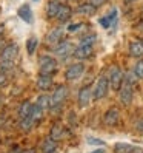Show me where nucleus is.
Masks as SVG:
<instances>
[{
  "instance_id": "39448f33",
  "label": "nucleus",
  "mask_w": 143,
  "mask_h": 153,
  "mask_svg": "<svg viewBox=\"0 0 143 153\" xmlns=\"http://www.w3.org/2000/svg\"><path fill=\"white\" fill-rule=\"evenodd\" d=\"M57 68V62L51 56H42L39 60V71L40 74H51Z\"/></svg>"
},
{
  "instance_id": "20e7f679",
  "label": "nucleus",
  "mask_w": 143,
  "mask_h": 153,
  "mask_svg": "<svg viewBox=\"0 0 143 153\" xmlns=\"http://www.w3.org/2000/svg\"><path fill=\"white\" fill-rule=\"evenodd\" d=\"M108 90H109V80L108 77H99L97 79V82L92 88V97L95 99V101H99V99H103L106 94H108Z\"/></svg>"
},
{
  "instance_id": "a19ab883",
  "label": "nucleus",
  "mask_w": 143,
  "mask_h": 153,
  "mask_svg": "<svg viewBox=\"0 0 143 153\" xmlns=\"http://www.w3.org/2000/svg\"><path fill=\"white\" fill-rule=\"evenodd\" d=\"M73 2H78V0H73Z\"/></svg>"
},
{
  "instance_id": "e433bc0d",
  "label": "nucleus",
  "mask_w": 143,
  "mask_h": 153,
  "mask_svg": "<svg viewBox=\"0 0 143 153\" xmlns=\"http://www.w3.org/2000/svg\"><path fill=\"white\" fill-rule=\"evenodd\" d=\"M91 153H105V149H97V150H94Z\"/></svg>"
},
{
  "instance_id": "f8f14e48",
  "label": "nucleus",
  "mask_w": 143,
  "mask_h": 153,
  "mask_svg": "<svg viewBox=\"0 0 143 153\" xmlns=\"http://www.w3.org/2000/svg\"><path fill=\"white\" fill-rule=\"evenodd\" d=\"M119 119H120V113H119V110L115 108V107L109 108L108 111L105 113V116H103V122L106 125H115L119 122Z\"/></svg>"
},
{
  "instance_id": "412c9836",
  "label": "nucleus",
  "mask_w": 143,
  "mask_h": 153,
  "mask_svg": "<svg viewBox=\"0 0 143 153\" xmlns=\"http://www.w3.org/2000/svg\"><path fill=\"white\" fill-rule=\"evenodd\" d=\"M95 10H97V8L88 2V3H82V5H80L77 8V13L82 14V16H94L95 14Z\"/></svg>"
},
{
  "instance_id": "72a5a7b5",
  "label": "nucleus",
  "mask_w": 143,
  "mask_h": 153,
  "mask_svg": "<svg viewBox=\"0 0 143 153\" xmlns=\"http://www.w3.org/2000/svg\"><path fill=\"white\" fill-rule=\"evenodd\" d=\"M22 153H35L34 149H26V150H22Z\"/></svg>"
},
{
  "instance_id": "a211bd4d",
  "label": "nucleus",
  "mask_w": 143,
  "mask_h": 153,
  "mask_svg": "<svg viewBox=\"0 0 143 153\" xmlns=\"http://www.w3.org/2000/svg\"><path fill=\"white\" fill-rule=\"evenodd\" d=\"M60 2L59 0H52V2H49L48 3V6H46V16L49 17V19H56L57 17V13H59V10H60Z\"/></svg>"
},
{
  "instance_id": "4468645a",
  "label": "nucleus",
  "mask_w": 143,
  "mask_h": 153,
  "mask_svg": "<svg viewBox=\"0 0 143 153\" xmlns=\"http://www.w3.org/2000/svg\"><path fill=\"white\" fill-rule=\"evenodd\" d=\"M57 149V141H54L51 136L45 138L40 144V152L42 153H54Z\"/></svg>"
},
{
  "instance_id": "5701e85b",
  "label": "nucleus",
  "mask_w": 143,
  "mask_h": 153,
  "mask_svg": "<svg viewBox=\"0 0 143 153\" xmlns=\"http://www.w3.org/2000/svg\"><path fill=\"white\" fill-rule=\"evenodd\" d=\"M114 152L115 153H132L134 147L131 146V144H126V142H119V144H115Z\"/></svg>"
},
{
  "instance_id": "a878e982",
  "label": "nucleus",
  "mask_w": 143,
  "mask_h": 153,
  "mask_svg": "<svg viewBox=\"0 0 143 153\" xmlns=\"http://www.w3.org/2000/svg\"><path fill=\"white\" fill-rule=\"evenodd\" d=\"M43 108L39 105V104H35V105H32V111H31V118L37 122V121H40L42 119V116H43Z\"/></svg>"
},
{
  "instance_id": "473e14b6",
  "label": "nucleus",
  "mask_w": 143,
  "mask_h": 153,
  "mask_svg": "<svg viewBox=\"0 0 143 153\" xmlns=\"http://www.w3.org/2000/svg\"><path fill=\"white\" fill-rule=\"evenodd\" d=\"M78 28H80L78 23H77V25H71V26H69V31H76V30H78Z\"/></svg>"
},
{
  "instance_id": "2eb2a0df",
  "label": "nucleus",
  "mask_w": 143,
  "mask_h": 153,
  "mask_svg": "<svg viewBox=\"0 0 143 153\" xmlns=\"http://www.w3.org/2000/svg\"><path fill=\"white\" fill-rule=\"evenodd\" d=\"M129 54L132 57H142L143 56V40L136 39L129 43Z\"/></svg>"
},
{
  "instance_id": "ddd939ff",
  "label": "nucleus",
  "mask_w": 143,
  "mask_h": 153,
  "mask_svg": "<svg viewBox=\"0 0 143 153\" xmlns=\"http://www.w3.org/2000/svg\"><path fill=\"white\" fill-rule=\"evenodd\" d=\"M71 16H73V10H71V6H68V5H65V3H62L56 19H57L60 23H65V22H68V20L71 19Z\"/></svg>"
},
{
  "instance_id": "6ab92c4d",
  "label": "nucleus",
  "mask_w": 143,
  "mask_h": 153,
  "mask_svg": "<svg viewBox=\"0 0 143 153\" xmlns=\"http://www.w3.org/2000/svg\"><path fill=\"white\" fill-rule=\"evenodd\" d=\"M31 111H32V104H31L29 101L22 102L20 107H19V118H20V119L29 118V116H31Z\"/></svg>"
},
{
  "instance_id": "7ed1b4c3",
  "label": "nucleus",
  "mask_w": 143,
  "mask_h": 153,
  "mask_svg": "<svg viewBox=\"0 0 143 153\" xmlns=\"http://www.w3.org/2000/svg\"><path fill=\"white\" fill-rule=\"evenodd\" d=\"M132 97H134V84L123 79V84L119 88V101L123 105H129L132 102Z\"/></svg>"
},
{
  "instance_id": "dca6fc26",
  "label": "nucleus",
  "mask_w": 143,
  "mask_h": 153,
  "mask_svg": "<svg viewBox=\"0 0 143 153\" xmlns=\"http://www.w3.org/2000/svg\"><path fill=\"white\" fill-rule=\"evenodd\" d=\"M52 77L49 74H40L37 77V88L42 90V91H48V90L52 87Z\"/></svg>"
},
{
  "instance_id": "58836bf2",
  "label": "nucleus",
  "mask_w": 143,
  "mask_h": 153,
  "mask_svg": "<svg viewBox=\"0 0 143 153\" xmlns=\"http://www.w3.org/2000/svg\"><path fill=\"white\" fill-rule=\"evenodd\" d=\"M3 30H5V26H3V25H0V37H2V33H3Z\"/></svg>"
},
{
  "instance_id": "c9c22d12",
  "label": "nucleus",
  "mask_w": 143,
  "mask_h": 153,
  "mask_svg": "<svg viewBox=\"0 0 143 153\" xmlns=\"http://www.w3.org/2000/svg\"><path fill=\"white\" fill-rule=\"evenodd\" d=\"M137 128L143 130V121H139V122H137Z\"/></svg>"
},
{
  "instance_id": "79ce46f5",
  "label": "nucleus",
  "mask_w": 143,
  "mask_h": 153,
  "mask_svg": "<svg viewBox=\"0 0 143 153\" xmlns=\"http://www.w3.org/2000/svg\"><path fill=\"white\" fill-rule=\"evenodd\" d=\"M34 2H37V0H34Z\"/></svg>"
},
{
  "instance_id": "0eeeda50",
  "label": "nucleus",
  "mask_w": 143,
  "mask_h": 153,
  "mask_svg": "<svg viewBox=\"0 0 143 153\" xmlns=\"http://www.w3.org/2000/svg\"><path fill=\"white\" fill-rule=\"evenodd\" d=\"M74 45L71 43L69 40H62L59 45H56V48H54V53L59 56V57H62V59H66L68 56H71L74 53Z\"/></svg>"
},
{
  "instance_id": "4be33fe9",
  "label": "nucleus",
  "mask_w": 143,
  "mask_h": 153,
  "mask_svg": "<svg viewBox=\"0 0 143 153\" xmlns=\"http://www.w3.org/2000/svg\"><path fill=\"white\" fill-rule=\"evenodd\" d=\"M63 133H65V128L62 127L60 124H54V125H52V128H51L49 136L54 141H60L62 138H63Z\"/></svg>"
},
{
  "instance_id": "1a4fd4ad",
  "label": "nucleus",
  "mask_w": 143,
  "mask_h": 153,
  "mask_svg": "<svg viewBox=\"0 0 143 153\" xmlns=\"http://www.w3.org/2000/svg\"><path fill=\"white\" fill-rule=\"evenodd\" d=\"M73 56L76 59H80V60L91 57L92 56V45H78V47L74 50Z\"/></svg>"
},
{
  "instance_id": "37998d69",
  "label": "nucleus",
  "mask_w": 143,
  "mask_h": 153,
  "mask_svg": "<svg viewBox=\"0 0 143 153\" xmlns=\"http://www.w3.org/2000/svg\"><path fill=\"white\" fill-rule=\"evenodd\" d=\"M59 2H62V0H59Z\"/></svg>"
},
{
  "instance_id": "ea45409f",
  "label": "nucleus",
  "mask_w": 143,
  "mask_h": 153,
  "mask_svg": "<svg viewBox=\"0 0 143 153\" xmlns=\"http://www.w3.org/2000/svg\"><path fill=\"white\" fill-rule=\"evenodd\" d=\"M132 153H143V150H136V149H134V152Z\"/></svg>"
},
{
  "instance_id": "f704fd0d",
  "label": "nucleus",
  "mask_w": 143,
  "mask_h": 153,
  "mask_svg": "<svg viewBox=\"0 0 143 153\" xmlns=\"http://www.w3.org/2000/svg\"><path fill=\"white\" fill-rule=\"evenodd\" d=\"M10 153H22V150H20V149H17V147H14Z\"/></svg>"
},
{
  "instance_id": "2f4dec72",
  "label": "nucleus",
  "mask_w": 143,
  "mask_h": 153,
  "mask_svg": "<svg viewBox=\"0 0 143 153\" xmlns=\"http://www.w3.org/2000/svg\"><path fill=\"white\" fill-rule=\"evenodd\" d=\"M5 82H6V76L2 73V71H0V88L5 85Z\"/></svg>"
},
{
  "instance_id": "cd10ccee",
  "label": "nucleus",
  "mask_w": 143,
  "mask_h": 153,
  "mask_svg": "<svg viewBox=\"0 0 143 153\" xmlns=\"http://www.w3.org/2000/svg\"><path fill=\"white\" fill-rule=\"evenodd\" d=\"M134 74L139 79H143V60H139L136 64V67H134Z\"/></svg>"
},
{
  "instance_id": "c85d7f7f",
  "label": "nucleus",
  "mask_w": 143,
  "mask_h": 153,
  "mask_svg": "<svg viewBox=\"0 0 143 153\" xmlns=\"http://www.w3.org/2000/svg\"><path fill=\"white\" fill-rule=\"evenodd\" d=\"M94 42H95V36L94 34H88V36H85V37H82L80 45H94Z\"/></svg>"
},
{
  "instance_id": "9d476101",
  "label": "nucleus",
  "mask_w": 143,
  "mask_h": 153,
  "mask_svg": "<svg viewBox=\"0 0 143 153\" xmlns=\"http://www.w3.org/2000/svg\"><path fill=\"white\" fill-rule=\"evenodd\" d=\"M78 105L80 107H86L89 102H91V99H94L92 97V90L89 88V87H82L78 90Z\"/></svg>"
},
{
  "instance_id": "6e6552de",
  "label": "nucleus",
  "mask_w": 143,
  "mask_h": 153,
  "mask_svg": "<svg viewBox=\"0 0 143 153\" xmlns=\"http://www.w3.org/2000/svg\"><path fill=\"white\" fill-rule=\"evenodd\" d=\"M85 73V65L83 64H73V65H69L65 71V77L66 80H77L80 76H82Z\"/></svg>"
},
{
  "instance_id": "b1692460",
  "label": "nucleus",
  "mask_w": 143,
  "mask_h": 153,
  "mask_svg": "<svg viewBox=\"0 0 143 153\" xmlns=\"http://www.w3.org/2000/svg\"><path fill=\"white\" fill-rule=\"evenodd\" d=\"M37 104L42 107L43 110H49V108H51V96H48V94H42V96H39Z\"/></svg>"
},
{
  "instance_id": "f257e3e1",
  "label": "nucleus",
  "mask_w": 143,
  "mask_h": 153,
  "mask_svg": "<svg viewBox=\"0 0 143 153\" xmlns=\"http://www.w3.org/2000/svg\"><path fill=\"white\" fill-rule=\"evenodd\" d=\"M19 53V48H17L15 43H10L2 50L0 53V70L2 71H8L14 67V59Z\"/></svg>"
},
{
  "instance_id": "9b49d317",
  "label": "nucleus",
  "mask_w": 143,
  "mask_h": 153,
  "mask_svg": "<svg viewBox=\"0 0 143 153\" xmlns=\"http://www.w3.org/2000/svg\"><path fill=\"white\" fill-rule=\"evenodd\" d=\"M63 37V30L62 28H52L48 34H46V43L49 45H59Z\"/></svg>"
},
{
  "instance_id": "393cba45",
  "label": "nucleus",
  "mask_w": 143,
  "mask_h": 153,
  "mask_svg": "<svg viewBox=\"0 0 143 153\" xmlns=\"http://www.w3.org/2000/svg\"><path fill=\"white\" fill-rule=\"evenodd\" d=\"M37 45H39V39L35 37V36H32V37L28 39V42H26V51H28V54H34Z\"/></svg>"
},
{
  "instance_id": "f03ea898",
  "label": "nucleus",
  "mask_w": 143,
  "mask_h": 153,
  "mask_svg": "<svg viewBox=\"0 0 143 153\" xmlns=\"http://www.w3.org/2000/svg\"><path fill=\"white\" fill-rule=\"evenodd\" d=\"M123 79H125V74H123V71L119 65H112L108 71V80H109V87L112 90H117L119 91V88L122 87L123 84Z\"/></svg>"
},
{
  "instance_id": "f3484780",
  "label": "nucleus",
  "mask_w": 143,
  "mask_h": 153,
  "mask_svg": "<svg viewBox=\"0 0 143 153\" xmlns=\"http://www.w3.org/2000/svg\"><path fill=\"white\" fill-rule=\"evenodd\" d=\"M17 13H19V17L25 23H32V11H31L29 5H22Z\"/></svg>"
},
{
  "instance_id": "c756f323",
  "label": "nucleus",
  "mask_w": 143,
  "mask_h": 153,
  "mask_svg": "<svg viewBox=\"0 0 143 153\" xmlns=\"http://www.w3.org/2000/svg\"><path fill=\"white\" fill-rule=\"evenodd\" d=\"M88 2L91 3V5H94L95 8H99V6H102V5L106 2V0H88Z\"/></svg>"
},
{
  "instance_id": "bb28decb",
  "label": "nucleus",
  "mask_w": 143,
  "mask_h": 153,
  "mask_svg": "<svg viewBox=\"0 0 143 153\" xmlns=\"http://www.w3.org/2000/svg\"><path fill=\"white\" fill-rule=\"evenodd\" d=\"M34 124H35V121L31 118V116H29V118H25V119H20V127H22L23 130H26V131H28Z\"/></svg>"
},
{
  "instance_id": "4c0bfd02",
  "label": "nucleus",
  "mask_w": 143,
  "mask_h": 153,
  "mask_svg": "<svg viewBox=\"0 0 143 153\" xmlns=\"http://www.w3.org/2000/svg\"><path fill=\"white\" fill-rule=\"evenodd\" d=\"M134 2H137V0H125V3L129 5V3H134Z\"/></svg>"
},
{
  "instance_id": "7c9ffc66",
  "label": "nucleus",
  "mask_w": 143,
  "mask_h": 153,
  "mask_svg": "<svg viewBox=\"0 0 143 153\" xmlns=\"http://www.w3.org/2000/svg\"><path fill=\"white\" fill-rule=\"evenodd\" d=\"M88 142L89 144H95V146H105V142L100 141V139H94V138H88Z\"/></svg>"
},
{
  "instance_id": "aec40b11",
  "label": "nucleus",
  "mask_w": 143,
  "mask_h": 153,
  "mask_svg": "<svg viewBox=\"0 0 143 153\" xmlns=\"http://www.w3.org/2000/svg\"><path fill=\"white\" fill-rule=\"evenodd\" d=\"M115 17H117V10L114 8V10H112V11H111L108 16L102 17V19L99 20V23L103 26V28H109V26H111V23H114V22H115Z\"/></svg>"
},
{
  "instance_id": "423d86ee",
  "label": "nucleus",
  "mask_w": 143,
  "mask_h": 153,
  "mask_svg": "<svg viewBox=\"0 0 143 153\" xmlns=\"http://www.w3.org/2000/svg\"><path fill=\"white\" fill-rule=\"evenodd\" d=\"M68 96V90L65 85H59L54 93L51 94V108H56V107H59L60 104H63V101L66 99Z\"/></svg>"
}]
</instances>
